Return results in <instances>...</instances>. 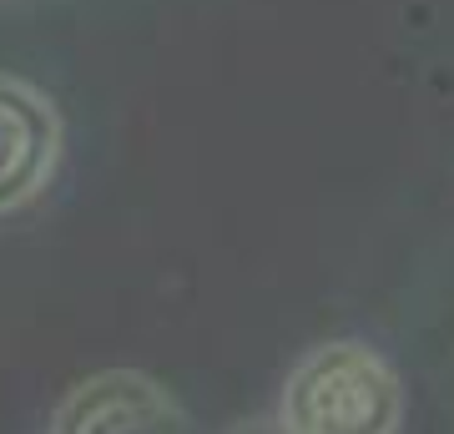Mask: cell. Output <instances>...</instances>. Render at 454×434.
Segmentation results:
<instances>
[{
    "mask_svg": "<svg viewBox=\"0 0 454 434\" xmlns=\"http://www.w3.org/2000/svg\"><path fill=\"white\" fill-rule=\"evenodd\" d=\"M278 419L283 434H399L404 384L379 349L328 338L293 364Z\"/></svg>",
    "mask_w": 454,
    "mask_h": 434,
    "instance_id": "6da1fadb",
    "label": "cell"
},
{
    "mask_svg": "<svg viewBox=\"0 0 454 434\" xmlns=\"http://www.w3.org/2000/svg\"><path fill=\"white\" fill-rule=\"evenodd\" d=\"M61 112L26 76L0 71V217L31 208L61 167Z\"/></svg>",
    "mask_w": 454,
    "mask_h": 434,
    "instance_id": "7a4b0ae2",
    "label": "cell"
},
{
    "mask_svg": "<svg viewBox=\"0 0 454 434\" xmlns=\"http://www.w3.org/2000/svg\"><path fill=\"white\" fill-rule=\"evenodd\" d=\"M51 434H187V414L152 374L101 369L61 399Z\"/></svg>",
    "mask_w": 454,
    "mask_h": 434,
    "instance_id": "3957f363",
    "label": "cell"
}]
</instances>
